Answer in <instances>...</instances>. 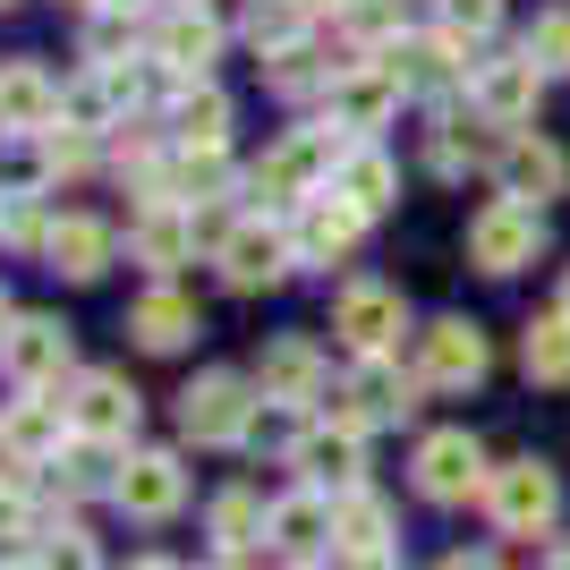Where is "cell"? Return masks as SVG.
Here are the masks:
<instances>
[{"label": "cell", "mask_w": 570, "mask_h": 570, "mask_svg": "<svg viewBox=\"0 0 570 570\" xmlns=\"http://www.w3.org/2000/svg\"><path fill=\"white\" fill-rule=\"evenodd\" d=\"M154 60H163L170 77H205L222 60V18H205V9H170V18L154 26Z\"/></svg>", "instance_id": "26"}, {"label": "cell", "mask_w": 570, "mask_h": 570, "mask_svg": "<svg viewBox=\"0 0 570 570\" xmlns=\"http://www.w3.org/2000/svg\"><path fill=\"white\" fill-rule=\"evenodd\" d=\"M298 26H307L298 0H247V43H256V51H289V43H298Z\"/></svg>", "instance_id": "39"}, {"label": "cell", "mask_w": 570, "mask_h": 570, "mask_svg": "<svg viewBox=\"0 0 570 570\" xmlns=\"http://www.w3.org/2000/svg\"><path fill=\"white\" fill-rule=\"evenodd\" d=\"M289 469L307 476V485H333V502L341 494H357V485H366V434L357 426H307L298 434V443H289Z\"/></svg>", "instance_id": "17"}, {"label": "cell", "mask_w": 570, "mask_h": 570, "mask_svg": "<svg viewBox=\"0 0 570 570\" xmlns=\"http://www.w3.org/2000/svg\"><path fill=\"white\" fill-rule=\"evenodd\" d=\"M0 570H43V562H35V553H9V562H0Z\"/></svg>", "instance_id": "48"}, {"label": "cell", "mask_w": 570, "mask_h": 570, "mask_svg": "<svg viewBox=\"0 0 570 570\" xmlns=\"http://www.w3.org/2000/svg\"><path fill=\"white\" fill-rule=\"evenodd\" d=\"M95 163H102L95 128H69V119H51L43 137H35V170H43V179H86Z\"/></svg>", "instance_id": "32"}, {"label": "cell", "mask_w": 570, "mask_h": 570, "mask_svg": "<svg viewBox=\"0 0 570 570\" xmlns=\"http://www.w3.org/2000/svg\"><path fill=\"white\" fill-rule=\"evenodd\" d=\"M205 238H222V230L196 214V205H179V196H145L137 222H128V256H137L154 282H170V273H179V264H188Z\"/></svg>", "instance_id": "6"}, {"label": "cell", "mask_w": 570, "mask_h": 570, "mask_svg": "<svg viewBox=\"0 0 570 570\" xmlns=\"http://www.w3.org/2000/svg\"><path fill=\"white\" fill-rule=\"evenodd\" d=\"M137 417H145V401H137V383H128V375H111V366L77 375V392H69V426L77 434H95V443H128Z\"/></svg>", "instance_id": "19"}, {"label": "cell", "mask_w": 570, "mask_h": 570, "mask_svg": "<svg viewBox=\"0 0 570 570\" xmlns=\"http://www.w3.org/2000/svg\"><path fill=\"white\" fill-rule=\"evenodd\" d=\"M60 86H51V69H35V60H9L0 69V137H43L51 119H60Z\"/></svg>", "instance_id": "24"}, {"label": "cell", "mask_w": 570, "mask_h": 570, "mask_svg": "<svg viewBox=\"0 0 570 570\" xmlns=\"http://www.w3.org/2000/svg\"><path fill=\"white\" fill-rule=\"evenodd\" d=\"M264 60H273V69H264V77H273V95H289V102H298V95H315V86H333V77H341V60H324L315 43L264 51Z\"/></svg>", "instance_id": "35"}, {"label": "cell", "mask_w": 570, "mask_h": 570, "mask_svg": "<svg viewBox=\"0 0 570 570\" xmlns=\"http://www.w3.org/2000/svg\"><path fill=\"white\" fill-rule=\"evenodd\" d=\"M111 502L128 511V520H170L179 502H188V469H179V452H128L111 476Z\"/></svg>", "instance_id": "18"}, {"label": "cell", "mask_w": 570, "mask_h": 570, "mask_svg": "<svg viewBox=\"0 0 570 570\" xmlns=\"http://www.w3.org/2000/svg\"><path fill=\"white\" fill-rule=\"evenodd\" d=\"M102 9H128V18H137V9H154V0H102Z\"/></svg>", "instance_id": "50"}, {"label": "cell", "mask_w": 570, "mask_h": 570, "mask_svg": "<svg viewBox=\"0 0 570 570\" xmlns=\"http://www.w3.org/2000/svg\"><path fill=\"white\" fill-rule=\"evenodd\" d=\"M383 60L401 69V86H409V95H443V86H460V77L476 69V60H460V51L443 43L434 26H426V35H401V43L383 51Z\"/></svg>", "instance_id": "28"}, {"label": "cell", "mask_w": 570, "mask_h": 570, "mask_svg": "<svg viewBox=\"0 0 570 570\" xmlns=\"http://www.w3.org/2000/svg\"><path fill=\"white\" fill-rule=\"evenodd\" d=\"M537 256H546V214L520 205V196H494V205L469 222V264H476V273L511 282V273H528Z\"/></svg>", "instance_id": "5"}, {"label": "cell", "mask_w": 570, "mask_h": 570, "mask_svg": "<svg viewBox=\"0 0 570 570\" xmlns=\"http://www.w3.org/2000/svg\"><path fill=\"white\" fill-rule=\"evenodd\" d=\"M51 476H60V494H111V443H95V434H69L60 443V460H51Z\"/></svg>", "instance_id": "33"}, {"label": "cell", "mask_w": 570, "mask_h": 570, "mask_svg": "<svg viewBox=\"0 0 570 570\" xmlns=\"http://www.w3.org/2000/svg\"><path fill=\"white\" fill-rule=\"evenodd\" d=\"M0 9H18V0H0Z\"/></svg>", "instance_id": "53"}, {"label": "cell", "mask_w": 570, "mask_h": 570, "mask_svg": "<svg viewBox=\"0 0 570 570\" xmlns=\"http://www.w3.org/2000/svg\"><path fill=\"white\" fill-rule=\"evenodd\" d=\"M111 222H95V214H60L51 222V238H43V264L60 273V282H102L111 273Z\"/></svg>", "instance_id": "25"}, {"label": "cell", "mask_w": 570, "mask_h": 570, "mask_svg": "<svg viewBox=\"0 0 570 570\" xmlns=\"http://www.w3.org/2000/svg\"><path fill=\"white\" fill-rule=\"evenodd\" d=\"M443 570H502V562H494V553H452Z\"/></svg>", "instance_id": "45"}, {"label": "cell", "mask_w": 570, "mask_h": 570, "mask_svg": "<svg viewBox=\"0 0 570 570\" xmlns=\"http://www.w3.org/2000/svg\"><path fill=\"white\" fill-rule=\"evenodd\" d=\"M434 35L460 60H485V43L502 35V0H434Z\"/></svg>", "instance_id": "31"}, {"label": "cell", "mask_w": 570, "mask_h": 570, "mask_svg": "<svg viewBox=\"0 0 570 570\" xmlns=\"http://www.w3.org/2000/svg\"><path fill=\"white\" fill-rule=\"evenodd\" d=\"M69 324L60 315H18L9 333H0V375L18 383V392H60V375H69Z\"/></svg>", "instance_id": "13"}, {"label": "cell", "mask_w": 570, "mask_h": 570, "mask_svg": "<svg viewBox=\"0 0 570 570\" xmlns=\"http://www.w3.org/2000/svg\"><path fill=\"white\" fill-rule=\"evenodd\" d=\"M163 128H170V145H230V95L214 77H179Z\"/></svg>", "instance_id": "27"}, {"label": "cell", "mask_w": 570, "mask_h": 570, "mask_svg": "<svg viewBox=\"0 0 570 570\" xmlns=\"http://www.w3.org/2000/svg\"><path fill=\"white\" fill-rule=\"evenodd\" d=\"M214 264L222 282L238 289V298H256V289H273L298 264V247H289V222H238V230L214 238Z\"/></svg>", "instance_id": "11"}, {"label": "cell", "mask_w": 570, "mask_h": 570, "mask_svg": "<svg viewBox=\"0 0 570 570\" xmlns=\"http://www.w3.org/2000/svg\"><path fill=\"white\" fill-rule=\"evenodd\" d=\"M256 392L273 409H315L324 392H333V366H324V350H315L307 333H282L273 350L256 357Z\"/></svg>", "instance_id": "16"}, {"label": "cell", "mask_w": 570, "mask_h": 570, "mask_svg": "<svg viewBox=\"0 0 570 570\" xmlns=\"http://www.w3.org/2000/svg\"><path fill=\"white\" fill-rule=\"evenodd\" d=\"M264 520H273V511H264L256 494H222V502H214V546H222V553L264 546Z\"/></svg>", "instance_id": "38"}, {"label": "cell", "mask_w": 570, "mask_h": 570, "mask_svg": "<svg viewBox=\"0 0 570 570\" xmlns=\"http://www.w3.org/2000/svg\"><path fill=\"white\" fill-rule=\"evenodd\" d=\"M494 179H502V196H520V205H537V214H546L553 196H570V154H562L553 137H537V128H520Z\"/></svg>", "instance_id": "20"}, {"label": "cell", "mask_w": 570, "mask_h": 570, "mask_svg": "<svg viewBox=\"0 0 570 570\" xmlns=\"http://www.w3.org/2000/svg\"><path fill=\"white\" fill-rule=\"evenodd\" d=\"M546 86L553 77L528 60V51H511V60H476L469 69V111H485L494 128H537V102H546Z\"/></svg>", "instance_id": "8"}, {"label": "cell", "mask_w": 570, "mask_h": 570, "mask_svg": "<svg viewBox=\"0 0 570 570\" xmlns=\"http://www.w3.org/2000/svg\"><path fill=\"white\" fill-rule=\"evenodd\" d=\"M35 562H43V570H102L86 528H51V537H35Z\"/></svg>", "instance_id": "41"}, {"label": "cell", "mask_w": 570, "mask_h": 570, "mask_svg": "<svg viewBox=\"0 0 570 570\" xmlns=\"http://www.w3.org/2000/svg\"><path fill=\"white\" fill-rule=\"evenodd\" d=\"M494 485V469H485V443H476L469 426H443V434H426L417 443V494L426 502H469V494H485Z\"/></svg>", "instance_id": "12"}, {"label": "cell", "mask_w": 570, "mask_h": 570, "mask_svg": "<svg viewBox=\"0 0 570 570\" xmlns=\"http://www.w3.org/2000/svg\"><path fill=\"white\" fill-rule=\"evenodd\" d=\"M298 9H307V18H341V0H298Z\"/></svg>", "instance_id": "47"}, {"label": "cell", "mask_w": 570, "mask_h": 570, "mask_svg": "<svg viewBox=\"0 0 570 570\" xmlns=\"http://www.w3.org/2000/svg\"><path fill=\"white\" fill-rule=\"evenodd\" d=\"M520 366H528V383H546V392H570V315L553 307V315H537L520 333Z\"/></svg>", "instance_id": "30"}, {"label": "cell", "mask_w": 570, "mask_h": 570, "mask_svg": "<svg viewBox=\"0 0 570 570\" xmlns=\"http://www.w3.org/2000/svg\"><path fill=\"white\" fill-rule=\"evenodd\" d=\"M333 528H341L333 546H392V511H383V494H366V485L333 502Z\"/></svg>", "instance_id": "36"}, {"label": "cell", "mask_w": 570, "mask_h": 570, "mask_svg": "<svg viewBox=\"0 0 570 570\" xmlns=\"http://www.w3.org/2000/svg\"><path fill=\"white\" fill-rule=\"evenodd\" d=\"M9 324H18V307H9V289H0V333H9Z\"/></svg>", "instance_id": "51"}, {"label": "cell", "mask_w": 570, "mask_h": 570, "mask_svg": "<svg viewBox=\"0 0 570 570\" xmlns=\"http://www.w3.org/2000/svg\"><path fill=\"white\" fill-rule=\"evenodd\" d=\"M333 502H324V485H298V494L273 502V520H264V546L282 553V562H315V553H333Z\"/></svg>", "instance_id": "21"}, {"label": "cell", "mask_w": 570, "mask_h": 570, "mask_svg": "<svg viewBox=\"0 0 570 570\" xmlns=\"http://www.w3.org/2000/svg\"><path fill=\"white\" fill-rule=\"evenodd\" d=\"M128 43H137V18H128V9H102V18L86 26V60H128Z\"/></svg>", "instance_id": "42"}, {"label": "cell", "mask_w": 570, "mask_h": 570, "mask_svg": "<svg viewBox=\"0 0 570 570\" xmlns=\"http://www.w3.org/2000/svg\"><path fill=\"white\" fill-rule=\"evenodd\" d=\"M553 307H562V315H570V264H562V298H553Z\"/></svg>", "instance_id": "52"}, {"label": "cell", "mask_w": 570, "mask_h": 570, "mask_svg": "<svg viewBox=\"0 0 570 570\" xmlns=\"http://www.w3.org/2000/svg\"><path fill=\"white\" fill-rule=\"evenodd\" d=\"M366 205H350L341 188H315L307 205H289V247H298V264H341L366 238Z\"/></svg>", "instance_id": "14"}, {"label": "cell", "mask_w": 570, "mask_h": 570, "mask_svg": "<svg viewBox=\"0 0 570 570\" xmlns=\"http://www.w3.org/2000/svg\"><path fill=\"white\" fill-rule=\"evenodd\" d=\"M502 154H511V128H494L485 111H443L426 128V170L434 179H469V170H502Z\"/></svg>", "instance_id": "15"}, {"label": "cell", "mask_w": 570, "mask_h": 570, "mask_svg": "<svg viewBox=\"0 0 570 570\" xmlns=\"http://www.w3.org/2000/svg\"><path fill=\"white\" fill-rule=\"evenodd\" d=\"M333 333H341L350 357H392L401 333H409V298H401V289H383V282H350L333 298Z\"/></svg>", "instance_id": "10"}, {"label": "cell", "mask_w": 570, "mask_h": 570, "mask_svg": "<svg viewBox=\"0 0 570 570\" xmlns=\"http://www.w3.org/2000/svg\"><path fill=\"white\" fill-rule=\"evenodd\" d=\"M537 570H570V537H553V546H546V562H537Z\"/></svg>", "instance_id": "46"}, {"label": "cell", "mask_w": 570, "mask_h": 570, "mask_svg": "<svg viewBox=\"0 0 570 570\" xmlns=\"http://www.w3.org/2000/svg\"><path fill=\"white\" fill-rule=\"evenodd\" d=\"M51 222H60V214H51L35 188H9V196H0V238H9V247H35V256H43Z\"/></svg>", "instance_id": "37"}, {"label": "cell", "mask_w": 570, "mask_h": 570, "mask_svg": "<svg viewBox=\"0 0 570 570\" xmlns=\"http://www.w3.org/2000/svg\"><path fill=\"white\" fill-rule=\"evenodd\" d=\"M333 570H392V546H333Z\"/></svg>", "instance_id": "44"}, {"label": "cell", "mask_w": 570, "mask_h": 570, "mask_svg": "<svg viewBox=\"0 0 570 570\" xmlns=\"http://www.w3.org/2000/svg\"><path fill=\"white\" fill-rule=\"evenodd\" d=\"M485 366H494V350H485V333H476L469 315H434L426 333H417V383L426 392H476Z\"/></svg>", "instance_id": "9"}, {"label": "cell", "mask_w": 570, "mask_h": 570, "mask_svg": "<svg viewBox=\"0 0 570 570\" xmlns=\"http://www.w3.org/2000/svg\"><path fill=\"white\" fill-rule=\"evenodd\" d=\"M196 333H205V315H196V298H188V289H170V282H154V289L137 298V307H128V341H137V350H154V357L188 350Z\"/></svg>", "instance_id": "23"}, {"label": "cell", "mask_w": 570, "mask_h": 570, "mask_svg": "<svg viewBox=\"0 0 570 570\" xmlns=\"http://www.w3.org/2000/svg\"><path fill=\"white\" fill-rule=\"evenodd\" d=\"M401 102H409V86H401V69L392 60H341V77L324 86V119L333 128H350V137H375V128H392L401 119Z\"/></svg>", "instance_id": "3"}, {"label": "cell", "mask_w": 570, "mask_h": 570, "mask_svg": "<svg viewBox=\"0 0 570 570\" xmlns=\"http://www.w3.org/2000/svg\"><path fill=\"white\" fill-rule=\"evenodd\" d=\"M350 128H333V119H324V128H289L282 145H273V154H264L256 163V196L264 205H307L315 188H333V170H341V154H350Z\"/></svg>", "instance_id": "1"}, {"label": "cell", "mask_w": 570, "mask_h": 570, "mask_svg": "<svg viewBox=\"0 0 570 570\" xmlns=\"http://www.w3.org/2000/svg\"><path fill=\"white\" fill-rule=\"evenodd\" d=\"M324 401H333L341 426L375 434V426H401L409 409H417V375H401L392 357H357V375H350V383H333Z\"/></svg>", "instance_id": "7"}, {"label": "cell", "mask_w": 570, "mask_h": 570, "mask_svg": "<svg viewBox=\"0 0 570 570\" xmlns=\"http://www.w3.org/2000/svg\"><path fill=\"white\" fill-rule=\"evenodd\" d=\"M341 35H350L357 60L392 51V43H401V0H341Z\"/></svg>", "instance_id": "34"}, {"label": "cell", "mask_w": 570, "mask_h": 570, "mask_svg": "<svg viewBox=\"0 0 570 570\" xmlns=\"http://www.w3.org/2000/svg\"><path fill=\"white\" fill-rule=\"evenodd\" d=\"M485 511H494L502 537H553V520H562V476L546 469V460H502L494 485H485Z\"/></svg>", "instance_id": "4"}, {"label": "cell", "mask_w": 570, "mask_h": 570, "mask_svg": "<svg viewBox=\"0 0 570 570\" xmlns=\"http://www.w3.org/2000/svg\"><path fill=\"white\" fill-rule=\"evenodd\" d=\"M256 375H230V366H205V375L179 392V434L188 443H205V452H230V443H247L256 434Z\"/></svg>", "instance_id": "2"}, {"label": "cell", "mask_w": 570, "mask_h": 570, "mask_svg": "<svg viewBox=\"0 0 570 570\" xmlns=\"http://www.w3.org/2000/svg\"><path fill=\"white\" fill-rule=\"evenodd\" d=\"M69 434H77V426H69V401H43V392H26V401L0 417V452L18 460V469H51Z\"/></svg>", "instance_id": "22"}, {"label": "cell", "mask_w": 570, "mask_h": 570, "mask_svg": "<svg viewBox=\"0 0 570 570\" xmlns=\"http://www.w3.org/2000/svg\"><path fill=\"white\" fill-rule=\"evenodd\" d=\"M128 570H179V562H163V553H145V562H128Z\"/></svg>", "instance_id": "49"}, {"label": "cell", "mask_w": 570, "mask_h": 570, "mask_svg": "<svg viewBox=\"0 0 570 570\" xmlns=\"http://www.w3.org/2000/svg\"><path fill=\"white\" fill-rule=\"evenodd\" d=\"M520 51H528L546 77H562V69H570V9H546V18L528 26V43H520Z\"/></svg>", "instance_id": "40"}, {"label": "cell", "mask_w": 570, "mask_h": 570, "mask_svg": "<svg viewBox=\"0 0 570 570\" xmlns=\"http://www.w3.org/2000/svg\"><path fill=\"white\" fill-rule=\"evenodd\" d=\"M333 188L350 196V205H366V214H392V196H401V170H392V154H383L375 137H357L350 154H341Z\"/></svg>", "instance_id": "29"}, {"label": "cell", "mask_w": 570, "mask_h": 570, "mask_svg": "<svg viewBox=\"0 0 570 570\" xmlns=\"http://www.w3.org/2000/svg\"><path fill=\"white\" fill-rule=\"evenodd\" d=\"M0 537H35V502H26V485H18V460L0 469Z\"/></svg>", "instance_id": "43"}]
</instances>
